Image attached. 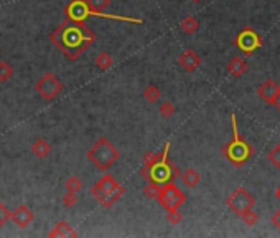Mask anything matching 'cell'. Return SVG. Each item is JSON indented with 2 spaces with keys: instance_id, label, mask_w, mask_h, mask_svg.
Masks as SVG:
<instances>
[{
  "instance_id": "1",
  "label": "cell",
  "mask_w": 280,
  "mask_h": 238,
  "mask_svg": "<svg viewBox=\"0 0 280 238\" xmlns=\"http://www.w3.org/2000/svg\"><path fill=\"white\" fill-rule=\"evenodd\" d=\"M49 41L69 61H76L96 41V33L87 27L86 22H74L66 18L51 32Z\"/></svg>"
},
{
  "instance_id": "2",
  "label": "cell",
  "mask_w": 280,
  "mask_h": 238,
  "mask_svg": "<svg viewBox=\"0 0 280 238\" xmlns=\"http://www.w3.org/2000/svg\"><path fill=\"white\" fill-rule=\"evenodd\" d=\"M125 194V187L112 177L111 174H104L98 182L91 187V195L101 202L102 207L111 208Z\"/></svg>"
},
{
  "instance_id": "3",
  "label": "cell",
  "mask_w": 280,
  "mask_h": 238,
  "mask_svg": "<svg viewBox=\"0 0 280 238\" xmlns=\"http://www.w3.org/2000/svg\"><path fill=\"white\" fill-rule=\"evenodd\" d=\"M120 152L117 151V147L106 137H101L99 141H96L93 147L87 151V159L91 161V164H94L99 170H107L119 161Z\"/></svg>"
},
{
  "instance_id": "4",
  "label": "cell",
  "mask_w": 280,
  "mask_h": 238,
  "mask_svg": "<svg viewBox=\"0 0 280 238\" xmlns=\"http://www.w3.org/2000/svg\"><path fill=\"white\" fill-rule=\"evenodd\" d=\"M232 121V131H234V139L229 144H226L223 147V154L231 161V164H234L236 167L244 165L246 162L249 161L250 156H252L254 149L250 147L249 143H246L244 139L241 137L239 131H237V121H236V114L231 116Z\"/></svg>"
},
{
  "instance_id": "5",
  "label": "cell",
  "mask_w": 280,
  "mask_h": 238,
  "mask_svg": "<svg viewBox=\"0 0 280 238\" xmlns=\"http://www.w3.org/2000/svg\"><path fill=\"white\" fill-rule=\"evenodd\" d=\"M180 169L177 165L173 164V162L168 161V152L164 154V157L160 159V161L157 162V164H153L150 167L148 170V179L157 183H166V182H171L175 181V179L180 177Z\"/></svg>"
},
{
  "instance_id": "6",
  "label": "cell",
  "mask_w": 280,
  "mask_h": 238,
  "mask_svg": "<svg viewBox=\"0 0 280 238\" xmlns=\"http://www.w3.org/2000/svg\"><path fill=\"white\" fill-rule=\"evenodd\" d=\"M35 91L47 101H55L63 93V81L56 74L45 73L38 81L35 83Z\"/></svg>"
},
{
  "instance_id": "7",
  "label": "cell",
  "mask_w": 280,
  "mask_h": 238,
  "mask_svg": "<svg viewBox=\"0 0 280 238\" xmlns=\"http://www.w3.org/2000/svg\"><path fill=\"white\" fill-rule=\"evenodd\" d=\"M157 200L162 207L166 208V210H173V208H180L186 202V195L183 194L175 183L166 182L162 185V190H160V194H158Z\"/></svg>"
},
{
  "instance_id": "8",
  "label": "cell",
  "mask_w": 280,
  "mask_h": 238,
  "mask_svg": "<svg viewBox=\"0 0 280 238\" xmlns=\"http://www.w3.org/2000/svg\"><path fill=\"white\" fill-rule=\"evenodd\" d=\"M226 203H228V207L231 208L234 214L242 215L246 210L254 207V197L244 189V187H237V189L228 197Z\"/></svg>"
},
{
  "instance_id": "9",
  "label": "cell",
  "mask_w": 280,
  "mask_h": 238,
  "mask_svg": "<svg viewBox=\"0 0 280 238\" xmlns=\"http://www.w3.org/2000/svg\"><path fill=\"white\" fill-rule=\"evenodd\" d=\"M236 47L241 50L242 53H254L256 50L262 45V40L261 37L257 35L254 30H250V28H246V30H242L239 35L236 37Z\"/></svg>"
},
{
  "instance_id": "10",
  "label": "cell",
  "mask_w": 280,
  "mask_h": 238,
  "mask_svg": "<svg viewBox=\"0 0 280 238\" xmlns=\"http://www.w3.org/2000/svg\"><path fill=\"white\" fill-rule=\"evenodd\" d=\"M65 15L74 22H86L87 17H91V8L86 0H71L65 8Z\"/></svg>"
},
{
  "instance_id": "11",
  "label": "cell",
  "mask_w": 280,
  "mask_h": 238,
  "mask_svg": "<svg viewBox=\"0 0 280 238\" xmlns=\"http://www.w3.org/2000/svg\"><path fill=\"white\" fill-rule=\"evenodd\" d=\"M10 219L16 227L20 228H27L33 220H35V214L32 212V208H28L27 205H20L15 208V212L10 214Z\"/></svg>"
},
{
  "instance_id": "12",
  "label": "cell",
  "mask_w": 280,
  "mask_h": 238,
  "mask_svg": "<svg viewBox=\"0 0 280 238\" xmlns=\"http://www.w3.org/2000/svg\"><path fill=\"white\" fill-rule=\"evenodd\" d=\"M178 65L181 66L185 72H195V70L201 65V56H199L195 50H185V52L178 56Z\"/></svg>"
},
{
  "instance_id": "13",
  "label": "cell",
  "mask_w": 280,
  "mask_h": 238,
  "mask_svg": "<svg viewBox=\"0 0 280 238\" xmlns=\"http://www.w3.org/2000/svg\"><path fill=\"white\" fill-rule=\"evenodd\" d=\"M170 151V143H166L164 146V149H162L160 152H147L144 156V167H142V170H140V175L144 179H148V170H150V167H152L153 164H157L158 161H160L162 157H164V154L165 152H168Z\"/></svg>"
},
{
  "instance_id": "14",
  "label": "cell",
  "mask_w": 280,
  "mask_h": 238,
  "mask_svg": "<svg viewBox=\"0 0 280 238\" xmlns=\"http://www.w3.org/2000/svg\"><path fill=\"white\" fill-rule=\"evenodd\" d=\"M279 85H277V81L275 79H267V81L262 83L261 86H259V90H257V94H259V98L262 99V101H265V103H272V99H274V96L275 93L279 91Z\"/></svg>"
},
{
  "instance_id": "15",
  "label": "cell",
  "mask_w": 280,
  "mask_h": 238,
  "mask_svg": "<svg viewBox=\"0 0 280 238\" xmlns=\"http://www.w3.org/2000/svg\"><path fill=\"white\" fill-rule=\"evenodd\" d=\"M48 237H61V238H65V237H73V238H76L78 237V232L74 230L73 227L68 223V222H65V220H61V222H58L55 227L49 230L48 233Z\"/></svg>"
},
{
  "instance_id": "16",
  "label": "cell",
  "mask_w": 280,
  "mask_h": 238,
  "mask_svg": "<svg viewBox=\"0 0 280 238\" xmlns=\"http://www.w3.org/2000/svg\"><path fill=\"white\" fill-rule=\"evenodd\" d=\"M247 70V61L241 56H234L231 61L228 63V72L232 74L234 78H241L242 74Z\"/></svg>"
},
{
  "instance_id": "17",
  "label": "cell",
  "mask_w": 280,
  "mask_h": 238,
  "mask_svg": "<svg viewBox=\"0 0 280 238\" xmlns=\"http://www.w3.org/2000/svg\"><path fill=\"white\" fill-rule=\"evenodd\" d=\"M51 149H53L51 144H49L47 139H36L35 143L32 144V152L38 159H47L49 154H51Z\"/></svg>"
},
{
  "instance_id": "18",
  "label": "cell",
  "mask_w": 280,
  "mask_h": 238,
  "mask_svg": "<svg viewBox=\"0 0 280 238\" xmlns=\"http://www.w3.org/2000/svg\"><path fill=\"white\" fill-rule=\"evenodd\" d=\"M180 177H181L183 183H185L186 187H196L199 183V181H201V175H199V172L196 169H186L185 172L180 174Z\"/></svg>"
},
{
  "instance_id": "19",
  "label": "cell",
  "mask_w": 280,
  "mask_h": 238,
  "mask_svg": "<svg viewBox=\"0 0 280 238\" xmlns=\"http://www.w3.org/2000/svg\"><path fill=\"white\" fill-rule=\"evenodd\" d=\"M94 63H96L98 68H101L102 72H106V70L112 68V65H114V58H112V55H109V53L102 52V53H99V55L96 56Z\"/></svg>"
},
{
  "instance_id": "20",
  "label": "cell",
  "mask_w": 280,
  "mask_h": 238,
  "mask_svg": "<svg viewBox=\"0 0 280 238\" xmlns=\"http://www.w3.org/2000/svg\"><path fill=\"white\" fill-rule=\"evenodd\" d=\"M86 2L91 8V15L102 14V12L111 5V0H86Z\"/></svg>"
},
{
  "instance_id": "21",
  "label": "cell",
  "mask_w": 280,
  "mask_h": 238,
  "mask_svg": "<svg viewBox=\"0 0 280 238\" xmlns=\"http://www.w3.org/2000/svg\"><path fill=\"white\" fill-rule=\"evenodd\" d=\"M180 27H181V30L185 32V33H188V35H193V33L198 32V28H199V22L195 18V17H191V15H190V17H186V18L183 20Z\"/></svg>"
},
{
  "instance_id": "22",
  "label": "cell",
  "mask_w": 280,
  "mask_h": 238,
  "mask_svg": "<svg viewBox=\"0 0 280 238\" xmlns=\"http://www.w3.org/2000/svg\"><path fill=\"white\" fill-rule=\"evenodd\" d=\"M160 96H162V91L158 90L155 85H148L144 91V99L148 103H157L158 99H160Z\"/></svg>"
},
{
  "instance_id": "23",
  "label": "cell",
  "mask_w": 280,
  "mask_h": 238,
  "mask_svg": "<svg viewBox=\"0 0 280 238\" xmlns=\"http://www.w3.org/2000/svg\"><path fill=\"white\" fill-rule=\"evenodd\" d=\"M82 181L79 177H76V175H71V177L66 181L65 187H66V192H74V194H78V192L82 190Z\"/></svg>"
},
{
  "instance_id": "24",
  "label": "cell",
  "mask_w": 280,
  "mask_h": 238,
  "mask_svg": "<svg viewBox=\"0 0 280 238\" xmlns=\"http://www.w3.org/2000/svg\"><path fill=\"white\" fill-rule=\"evenodd\" d=\"M160 190H162V183H157V182H153L148 179L147 185H145V189H144V194L147 195L148 199H157L158 194H160Z\"/></svg>"
},
{
  "instance_id": "25",
  "label": "cell",
  "mask_w": 280,
  "mask_h": 238,
  "mask_svg": "<svg viewBox=\"0 0 280 238\" xmlns=\"http://www.w3.org/2000/svg\"><path fill=\"white\" fill-rule=\"evenodd\" d=\"M14 76V68L7 61H0V83H7Z\"/></svg>"
},
{
  "instance_id": "26",
  "label": "cell",
  "mask_w": 280,
  "mask_h": 238,
  "mask_svg": "<svg viewBox=\"0 0 280 238\" xmlns=\"http://www.w3.org/2000/svg\"><path fill=\"white\" fill-rule=\"evenodd\" d=\"M158 111H160L162 118L168 119V118H171V116L175 114V106H173V103H170V101H164V103L160 104V108H158Z\"/></svg>"
},
{
  "instance_id": "27",
  "label": "cell",
  "mask_w": 280,
  "mask_h": 238,
  "mask_svg": "<svg viewBox=\"0 0 280 238\" xmlns=\"http://www.w3.org/2000/svg\"><path fill=\"white\" fill-rule=\"evenodd\" d=\"M242 219V222H244L246 225H249V227H252V225L257 223L259 220V215L256 214V212H252V208H249V210H246L244 214L239 215Z\"/></svg>"
},
{
  "instance_id": "28",
  "label": "cell",
  "mask_w": 280,
  "mask_h": 238,
  "mask_svg": "<svg viewBox=\"0 0 280 238\" xmlns=\"http://www.w3.org/2000/svg\"><path fill=\"white\" fill-rule=\"evenodd\" d=\"M267 157H269L270 164H272L274 167H277V169H280V144H277L275 147L270 149L269 154H267Z\"/></svg>"
},
{
  "instance_id": "29",
  "label": "cell",
  "mask_w": 280,
  "mask_h": 238,
  "mask_svg": "<svg viewBox=\"0 0 280 238\" xmlns=\"http://www.w3.org/2000/svg\"><path fill=\"white\" fill-rule=\"evenodd\" d=\"M76 203H78V195L74 194V192H66V194L63 195V205L66 208H73Z\"/></svg>"
},
{
  "instance_id": "30",
  "label": "cell",
  "mask_w": 280,
  "mask_h": 238,
  "mask_svg": "<svg viewBox=\"0 0 280 238\" xmlns=\"http://www.w3.org/2000/svg\"><path fill=\"white\" fill-rule=\"evenodd\" d=\"M166 219H168V222L171 225H178L183 220V215L180 214L178 208H173V210H168V214H166Z\"/></svg>"
},
{
  "instance_id": "31",
  "label": "cell",
  "mask_w": 280,
  "mask_h": 238,
  "mask_svg": "<svg viewBox=\"0 0 280 238\" xmlns=\"http://www.w3.org/2000/svg\"><path fill=\"white\" fill-rule=\"evenodd\" d=\"M10 214H12V212L8 210V208L3 205L2 202H0V228L7 223V220H10Z\"/></svg>"
},
{
  "instance_id": "32",
  "label": "cell",
  "mask_w": 280,
  "mask_h": 238,
  "mask_svg": "<svg viewBox=\"0 0 280 238\" xmlns=\"http://www.w3.org/2000/svg\"><path fill=\"white\" fill-rule=\"evenodd\" d=\"M270 104H274V106L277 108V110L280 111V88H279V91H277V93H275L274 99H272V103H270Z\"/></svg>"
},
{
  "instance_id": "33",
  "label": "cell",
  "mask_w": 280,
  "mask_h": 238,
  "mask_svg": "<svg viewBox=\"0 0 280 238\" xmlns=\"http://www.w3.org/2000/svg\"><path fill=\"white\" fill-rule=\"evenodd\" d=\"M272 223H274L275 227H277L279 230H280V210H279L277 214H275L274 217H272Z\"/></svg>"
},
{
  "instance_id": "34",
  "label": "cell",
  "mask_w": 280,
  "mask_h": 238,
  "mask_svg": "<svg viewBox=\"0 0 280 238\" xmlns=\"http://www.w3.org/2000/svg\"><path fill=\"white\" fill-rule=\"evenodd\" d=\"M277 197H279V199H280V189H279V190H277Z\"/></svg>"
},
{
  "instance_id": "35",
  "label": "cell",
  "mask_w": 280,
  "mask_h": 238,
  "mask_svg": "<svg viewBox=\"0 0 280 238\" xmlns=\"http://www.w3.org/2000/svg\"><path fill=\"white\" fill-rule=\"evenodd\" d=\"M193 2H201V0H193Z\"/></svg>"
}]
</instances>
